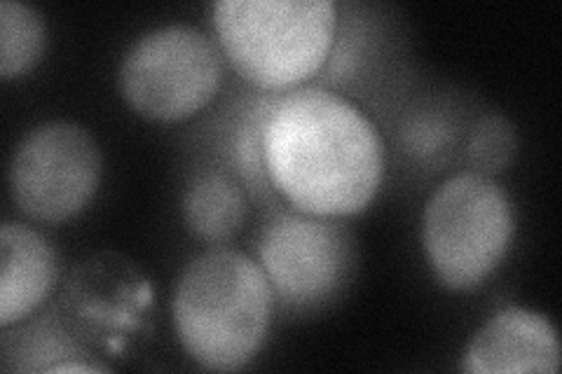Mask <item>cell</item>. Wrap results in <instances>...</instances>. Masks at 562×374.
Masks as SVG:
<instances>
[{
    "instance_id": "277c9868",
    "label": "cell",
    "mask_w": 562,
    "mask_h": 374,
    "mask_svg": "<svg viewBox=\"0 0 562 374\" xmlns=\"http://www.w3.org/2000/svg\"><path fill=\"white\" fill-rule=\"evenodd\" d=\"M516 235L506 190L485 173L462 171L436 188L422 213V246L448 291H473L502 264Z\"/></svg>"
},
{
    "instance_id": "9c48e42d",
    "label": "cell",
    "mask_w": 562,
    "mask_h": 374,
    "mask_svg": "<svg viewBox=\"0 0 562 374\" xmlns=\"http://www.w3.org/2000/svg\"><path fill=\"white\" fill-rule=\"evenodd\" d=\"M57 281V253L22 223L0 227V328L20 324L38 309Z\"/></svg>"
},
{
    "instance_id": "8992f818",
    "label": "cell",
    "mask_w": 562,
    "mask_h": 374,
    "mask_svg": "<svg viewBox=\"0 0 562 374\" xmlns=\"http://www.w3.org/2000/svg\"><path fill=\"white\" fill-rule=\"evenodd\" d=\"M103 157L82 124L52 120L14 148L8 169L12 202L31 220L59 225L80 216L101 183Z\"/></svg>"
},
{
    "instance_id": "8fae6325",
    "label": "cell",
    "mask_w": 562,
    "mask_h": 374,
    "mask_svg": "<svg viewBox=\"0 0 562 374\" xmlns=\"http://www.w3.org/2000/svg\"><path fill=\"white\" fill-rule=\"evenodd\" d=\"M47 29L43 14L16 0L0 3V78H20L43 59Z\"/></svg>"
},
{
    "instance_id": "52a82bcc",
    "label": "cell",
    "mask_w": 562,
    "mask_h": 374,
    "mask_svg": "<svg viewBox=\"0 0 562 374\" xmlns=\"http://www.w3.org/2000/svg\"><path fill=\"white\" fill-rule=\"evenodd\" d=\"M355 248L345 227L310 213H281L258 241V264L274 297L293 309H312L340 291Z\"/></svg>"
},
{
    "instance_id": "ba28073f",
    "label": "cell",
    "mask_w": 562,
    "mask_h": 374,
    "mask_svg": "<svg viewBox=\"0 0 562 374\" xmlns=\"http://www.w3.org/2000/svg\"><path fill=\"white\" fill-rule=\"evenodd\" d=\"M560 359V340L551 318L512 307L492 316L471 337L462 370L471 374H555Z\"/></svg>"
},
{
    "instance_id": "4fadbf2b",
    "label": "cell",
    "mask_w": 562,
    "mask_h": 374,
    "mask_svg": "<svg viewBox=\"0 0 562 374\" xmlns=\"http://www.w3.org/2000/svg\"><path fill=\"white\" fill-rule=\"evenodd\" d=\"M43 372H109V367L99 363L78 361V359H66V361L47 365Z\"/></svg>"
},
{
    "instance_id": "30bf717a",
    "label": "cell",
    "mask_w": 562,
    "mask_h": 374,
    "mask_svg": "<svg viewBox=\"0 0 562 374\" xmlns=\"http://www.w3.org/2000/svg\"><path fill=\"white\" fill-rule=\"evenodd\" d=\"M188 229L204 243L231 241L244 225L246 200L231 175L209 171L198 175L183 194Z\"/></svg>"
},
{
    "instance_id": "5b68a950",
    "label": "cell",
    "mask_w": 562,
    "mask_h": 374,
    "mask_svg": "<svg viewBox=\"0 0 562 374\" xmlns=\"http://www.w3.org/2000/svg\"><path fill=\"white\" fill-rule=\"evenodd\" d=\"M223 82V55L195 26H157L125 52L117 70L122 99L140 117L181 122L214 101Z\"/></svg>"
},
{
    "instance_id": "6da1fadb",
    "label": "cell",
    "mask_w": 562,
    "mask_h": 374,
    "mask_svg": "<svg viewBox=\"0 0 562 374\" xmlns=\"http://www.w3.org/2000/svg\"><path fill=\"white\" fill-rule=\"evenodd\" d=\"M262 167L270 185L310 216L361 213L380 190L384 144L359 105L322 87L268 103Z\"/></svg>"
},
{
    "instance_id": "3957f363",
    "label": "cell",
    "mask_w": 562,
    "mask_h": 374,
    "mask_svg": "<svg viewBox=\"0 0 562 374\" xmlns=\"http://www.w3.org/2000/svg\"><path fill=\"white\" fill-rule=\"evenodd\" d=\"M214 26L237 73L260 89H289L324 68L336 41L330 0H218Z\"/></svg>"
},
{
    "instance_id": "7c38bea8",
    "label": "cell",
    "mask_w": 562,
    "mask_h": 374,
    "mask_svg": "<svg viewBox=\"0 0 562 374\" xmlns=\"http://www.w3.org/2000/svg\"><path fill=\"white\" fill-rule=\"evenodd\" d=\"M516 152L518 134L512 120L499 113H490L476 122L467 148V157L473 171L495 178L497 173L512 167Z\"/></svg>"
},
{
    "instance_id": "7a4b0ae2",
    "label": "cell",
    "mask_w": 562,
    "mask_h": 374,
    "mask_svg": "<svg viewBox=\"0 0 562 374\" xmlns=\"http://www.w3.org/2000/svg\"><path fill=\"white\" fill-rule=\"evenodd\" d=\"M274 291L258 260L216 246L192 258L176 281L173 330L183 351L204 370L244 367L266 342Z\"/></svg>"
}]
</instances>
